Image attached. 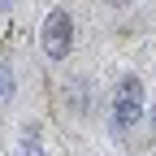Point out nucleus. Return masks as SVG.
Returning a JSON list of instances; mask_svg holds the SVG:
<instances>
[{
  "label": "nucleus",
  "instance_id": "f257e3e1",
  "mask_svg": "<svg viewBox=\"0 0 156 156\" xmlns=\"http://www.w3.org/2000/svg\"><path fill=\"white\" fill-rule=\"evenodd\" d=\"M143 117V83L134 74H126L113 91V130H130Z\"/></svg>",
  "mask_w": 156,
  "mask_h": 156
},
{
  "label": "nucleus",
  "instance_id": "20e7f679",
  "mask_svg": "<svg viewBox=\"0 0 156 156\" xmlns=\"http://www.w3.org/2000/svg\"><path fill=\"white\" fill-rule=\"evenodd\" d=\"M9 100H13V69L0 61V108H5Z\"/></svg>",
  "mask_w": 156,
  "mask_h": 156
},
{
  "label": "nucleus",
  "instance_id": "f03ea898",
  "mask_svg": "<svg viewBox=\"0 0 156 156\" xmlns=\"http://www.w3.org/2000/svg\"><path fill=\"white\" fill-rule=\"evenodd\" d=\"M39 44H44L48 61H65L69 48H74V17L65 9H52L44 17V30H39Z\"/></svg>",
  "mask_w": 156,
  "mask_h": 156
},
{
  "label": "nucleus",
  "instance_id": "39448f33",
  "mask_svg": "<svg viewBox=\"0 0 156 156\" xmlns=\"http://www.w3.org/2000/svg\"><path fill=\"white\" fill-rule=\"evenodd\" d=\"M13 156H48V147H44V143H35V139H26L22 147L13 152Z\"/></svg>",
  "mask_w": 156,
  "mask_h": 156
},
{
  "label": "nucleus",
  "instance_id": "7ed1b4c3",
  "mask_svg": "<svg viewBox=\"0 0 156 156\" xmlns=\"http://www.w3.org/2000/svg\"><path fill=\"white\" fill-rule=\"evenodd\" d=\"M91 108V83L83 74H74V78H65V113H78L83 117Z\"/></svg>",
  "mask_w": 156,
  "mask_h": 156
},
{
  "label": "nucleus",
  "instance_id": "423d86ee",
  "mask_svg": "<svg viewBox=\"0 0 156 156\" xmlns=\"http://www.w3.org/2000/svg\"><path fill=\"white\" fill-rule=\"evenodd\" d=\"M108 5H113V9H122V5H130V0H108Z\"/></svg>",
  "mask_w": 156,
  "mask_h": 156
}]
</instances>
